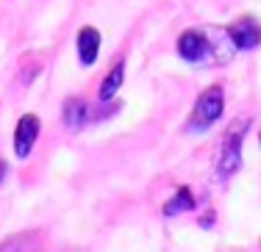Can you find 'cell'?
Instances as JSON below:
<instances>
[{
  "mask_svg": "<svg viewBox=\"0 0 261 252\" xmlns=\"http://www.w3.org/2000/svg\"><path fill=\"white\" fill-rule=\"evenodd\" d=\"M184 211H195V197H192L189 186H181L175 192V197H170L164 205V216H175V213H184Z\"/></svg>",
  "mask_w": 261,
  "mask_h": 252,
  "instance_id": "cell-9",
  "label": "cell"
},
{
  "mask_svg": "<svg viewBox=\"0 0 261 252\" xmlns=\"http://www.w3.org/2000/svg\"><path fill=\"white\" fill-rule=\"evenodd\" d=\"M228 39H231L233 47H239V50H253V47L261 45V25L256 17L245 14L239 17V20H233L231 25H228Z\"/></svg>",
  "mask_w": 261,
  "mask_h": 252,
  "instance_id": "cell-4",
  "label": "cell"
},
{
  "mask_svg": "<svg viewBox=\"0 0 261 252\" xmlns=\"http://www.w3.org/2000/svg\"><path fill=\"white\" fill-rule=\"evenodd\" d=\"M247 128H250V119H236L222 136L220 152H217V177L222 180L242 167V141H245Z\"/></svg>",
  "mask_w": 261,
  "mask_h": 252,
  "instance_id": "cell-1",
  "label": "cell"
},
{
  "mask_svg": "<svg viewBox=\"0 0 261 252\" xmlns=\"http://www.w3.org/2000/svg\"><path fill=\"white\" fill-rule=\"evenodd\" d=\"M36 136H39V116L36 114H22L20 122L14 128V152L20 158H28V152L34 150Z\"/></svg>",
  "mask_w": 261,
  "mask_h": 252,
  "instance_id": "cell-5",
  "label": "cell"
},
{
  "mask_svg": "<svg viewBox=\"0 0 261 252\" xmlns=\"http://www.w3.org/2000/svg\"><path fill=\"white\" fill-rule=\"evenodd\" d=\"M64 122L70 131H81V128L89 122V106H86L81 97H70V100L64 103Z\"/></svg>",
  "mask_w": 261,
  "mask_h": 252,
  "instance_id": "cell-7",
  "label": "cell"
},
{
  "mask_svg": "<svg viewBox=\"0 0 261 252\" xmlns=\"http://www.w3.org/2000/svg\"><path fill=\"white\" fill-rule=\"evenodd\" d=\"M122 78H125V58H120L109 72H106V78L100 83V100L103 103H109L111 97H114V91L122 86Z\"/></svg>",
  "mask_w": 261,
  "mask_h": 252,
  "instance_id": "cell-8",
  "label": "cell"
},
{
  "mask_svg": "<svg viewBox=\"0 0 261 252\" xmlns=\"http://www.w3.org/2000/svg\"><path fill=\"white\" fill-rule=\"evenodd\" d=\"M3 177H6V164H3V158H0V183H3Z\"/></svg>",
  "mask_w": 261,
  "mask_h": 252,
  "instance_id": "cell-10",
  "label": "cell"
},
{
  "mask_svg": "<svg viewBox=\"0 0 261 252\" xmlns=\"http://www.w3.org/2000/svg\"><path fill=\"white\" fill-rule=\"evenodd\" d=\"M97 50H100V34L92 25H84L78 30V58H81V64L92 67L97 61Z\"/></svg>",
  "mask_w": 261,
  "mask_h": 252,
  "instance_id": "cell-6",
  "label": "cell"
},
{
  "mask_svg": "<svg viewBox=\"0 0 261 252\" xmlns=\"http://www.w3.org/2000/svg\"><path fill=\"white\" fill-rule=\"evenodd\" d=\"M222 111H225V91H222L220 83H214L200 91L189 119H186V131H206L220 119Z\"/></svg>",
  "mask_w": 261,
  "mask_h": 252,
  "instance_id": "cell-2",
  "label": "cell"
},
{
  "mask_svg": "<svg viewBox=\"0 0 261 252\" xmlns=\"http://www.w3.org/2000/svg\"><path fill=\"white\" fill-rule=\"evenodd\" d=\"M214 50H217V39L211 34H206V30L189 28L178 39V53L189 64H211L208 56H214Z\"/></svg>",
  "mask_w": 261,
  "mask_h": 252,
  "instance_id": "cell-3",
  "label": "cell"
}]
</instances>
